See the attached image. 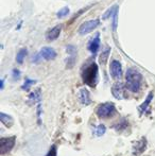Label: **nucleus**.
<instances>
[{
  "instance_id": "obj_1",
  "label": "nucleus",
  "mask_w": 155,
  "mask_h": 156,
  "mask_svg": "<svg viewBox=\"0 0 155 156\" xmlns=\"http://www.w3.org/2000/svg\"><path fill=\"white\" fill-rule=\"evenodd\" d=\"M126 88L132 93H138L143 86V74L136 68H129L125 74Z\"/></svg>"
},
{
  "instance_id": "obj_8",
  "label": "nucleus",
  "mask_w": 155,
  "mask_h": 156,
  "mask_svg": "<svg viewBox=\"0 0 155 156\" xmlns=\"http://www.w3.org/2000/svg\"><path fill=\"white\" fill-rule=\"evenodd\" d=\"M41 58H45V60L49 61V60H54L56 58V51L53 48L50 47H44L41 48V50L39 51Z\"/></svg>"
},
{
  "instance_id": "obj_18",
  "label": "nucleus",
  "mask_w": 155,
  "mask_h": 156,
  "mask_svg": "<svg viewBox=\"0 0 155 156\" xmlns=\"http://www.w3.org/2000/svg\"><path fill=\"white\" fill-rule=\"evenodd\" d=\"M69 12H70V10H69L68 6H64V8H62L56 13V17L58 18H64V17H66L69 14Z\"/></svg>"
},
{
  "instance_id": "obj_27",
  "label": "nucleus",
  "mask_w": 155,
  "mask_h": 156,
  "mask_svg": "<svg viewBox=\"0 0 155 156\" xmlns=\"http://www.w3.org/2000/svg\"><path fill=\"white\" fill-rule=\"evenodd\" d=\"M3 86H4V81L1 80V89H3Z\"/></svg>"
},
{
  "instance_id": "obj_25",
  "label": "nucleus",
  "mask_w": 155,
  "mask_h": 156,
  "mask_svg": "<svg viewBox=\"0 0 155 156\" xmlns=\"http://www.w3.org/2000/svg\"><path fill=\"white\" fill-rule=\"evenodd\" d=\"M41 60V54L37 53V54H35V55L33 56V58H32V62H33V63H38Z\"/></svg>"
},
{
  "instance_id": "obj_11",
  "label": "nucleus",
  "mask_w": 155,
  "mask_h": 156,
  "mask_svg": "<svg viewBox=\"0 0 155 156\" xmlns=\"http://www.w3.org/2000/svg\"><path fill=\"white\" fill-rule=\"evenodd\" d=\"M61 30L62 29H61L60 26L53 27L52 29H50L49 31L47 32V34H46V39H47L48 41H54V39H56L58 36H60Z\"/></svg>"
},
{
  "instance_id": "obj_16",
  "label": "nucleus",
  "mask_w": 155,
  "mask_h": 156,
  "mask_svg": "<svg viewBox=\"0 0 155 156\" xmlns=\"http://www.w3.org/2000/svg\"><path fill=\"white\" fill-rule=\"evenodd\" d=\"M28 54V50L27 48H21L18 52H17V55H16V62L18 64H23V60L26 58Z\"/></svg>"
},
{
  "instance_id": "obj_13",
  "label": "nucleus",
  "mask_w": 155,
  "mask_h": 156,
  "mask_svg": "<svg viewBox=\"0 0 155 156\" xmlns=\"http://www.w3.org/2000/svg\"><path fill=\"white\" fill-rule=\"evenodd\" d=\"M153 93H149V94H148V97H147V99H146L145 101H143V104L139 106V113H140V115H143V114H145L146 113V111H147V108H148V106H149V104L151 103V101H152V99H153Z\"/></svg>"
},
{
  "instance_id": "obj_22",
  "label": "nucleus",
  "mask_w": 155,
  "mask_h": 156,
  "mask_svg": "<svg viewBox=\"0 0 155 156\" xmlns=\"http://www.w3.org/2000/svg\"><path fill=\"white\" fill-rule=\"evenodd\" d=\"M126 126H128V121L125 119H123L122 121H120V123L114 125V129H116L117 131H122V129H126Z\"/></svg>"
},
{
  "instance_id": "obj_9",
  "label": "nucleus",
  "mask_w": 155,
  "mask_h": 156,
  "mask_svg": "<svg viewBox=\"0 0 155 156\" xmlns=\"http://www.w3.org/2000/svg\"><path fill=\"white\" fill-rule=\"evenodd\" d=\"M146 148H147V139L143 137V138H141L139 141H137L136 144H135V146L133 147V154L135 156L143 154V151L146 150Z\"/></svg>"
},
{
  "instance_id": "obj_15",
  "label": "nucleus",
  "mask_w": 155,
  "mask_h": 156,
  "mask_svg": "<svg viewBox=\"0 0 155 156\" xmlns=\"http://www.w3.org/2000/svg\"><path fill=\"white\" fill-rule=\"evenodd\" d=\"M110 53H111V48L108 46H106L103 50H102L101 54H100V63L102 65H105L106 61H107L108 56H110Z\"/></svg>"
},
{
  "instance_id": "obj_26",
  "label": "nucleus",
  "mask_w": 155,
  "mask_h": 156,
  "mask_svg": "<svg viewBox=\"0 0 155 156\" xmlns=\"http://www.w3.org/2000/svg\"><path fill=\"white\" fill-rule=\"evenodd\" d=\"M117 15H118V11L116 14L114 15V21H113V29H114V31H116V28H117Z\"/></svg>"
},
{
  "instance_id": "obj_5",
  "label": "nucleus",
  "mask_w": 155,
  "mask_h": 156,
  "mask_svg": "<svg viewBox=\"0 0 155 156\" xmlns=\"http://www.w3.org/2000/svg\"><path fill=\"white\" fill-rule=\"evenodd\" d=\"M99 25H100L99 19H93V20L86 21V23H82V26H81L80 29H79V33H80L81 35L88 34L89 32H91L93 30H95Z\"/></svg>"
},
{
  "instance_id": "obj_2",
  "label": "nucleus",
  "mask_w": 155,
  "mask_h": 156,
  "mask_svg": "<svg viewBox=\"0 0 155 156\" xmlns=\"http://www.w3.org/2000/svg\"><path fill=\"white\" fill-rule=\"evenodd\" d=\"M83 82L90 87H95L98 82V66L96 63H91L83 70Z\"/></svg>"
},
{
  "instance_id": "obj_3",
  "label": "nucleus",
  "mask_w": 155,
  "mask_h": 156,
  "mask_svg": "<svg viewBox=\"0 0 155 156\" xmlns=\"http://www.w3.org/2000/svg\"><path fill=\"white\" fill-rule=\"evenodd\" d=\"M97 116L101 119H107L111 118L116 114V107L115 104L112 102H106V103H102L98 106L97 111Z\"/></svg>"
},
{
  "instance_id": "obj_12",
  "label": "nucleus",
  "mask_w": 155,
  "mask_h": 156,
  "mask_svg": "<svg viewBox=\"0 0 155 156\" xmlns=\"http://www.w3.org/2000/svg\"><path fill=\"white\" fill-rule=\"evenodd\" d=\"M99 47H100V36H99V34H98L95 38H93L90 41V43H89V45H88V50L95 55L98 52V50H99Z\"/></svg>"
},
{
  "instance_id": "obj_4",
  "label": "nucleus",
  "mask_w": 155,
  "mask_h": 156,
  "mask_svg": "<svg viewBox=\"0 0 155 156\" xmlns=\"http://www.w3.org/2000/svg\"><path fill=\"white\" fill-rule=\"evenodd\" d=\"M16 137L11 136V137H3L0 139V153L1 155H4L9 153L15 146Z\"/></svg>"
},
{
  "instance_id": "obj_19",
  "label": "nucleus",
  "mask_w": 155,
  "mask_h": 156,
  "mask_svg": "<svg viewBox=\"0 0 155 156\" xmlns=\"http://www.w3.org/2000/svg\"><path fill=\"white\" fill-rule=\"evenodd\" d=\"M105 131H106V127L104 126L103 124H99V125H97L96 126V129H95V134H96V136H98V137H100V136H102L104 133H105Z\"/></svg>"
},
{
  "instance_id": "obj_17",
  "label": "nucleus",
  "mask_w": 155,
  "mask_h": 156,
  "mask_svg": "<svg viewBox=\"0 0 155 156\" xmlns=\"http://www.w3.org/2000/svg\"><path fill=\"white\" fill-rule=\"evenodd\" d=\"M117 11H118V6L117 5H113L112 8L108 9V10L104 13L103 16H102V19H103V20H105V19L110 18V17H112V16L114 17V15L117 13Z\"/></svg>"
},
{
  "instance_id": "obj_10",
  "label": "nucleus",
  "mask_w": 155,
  "mask_h": 156,
  "mask_svg": "<svg viewBox=\"0 0 155 156\" xmlns=\"http://www.w3.org/2000/svg\"><path fill=\"white\" fill-rule=\"evenodd\" d=\"M79 99H80V102L83 105H89L91 103L90 94L89 91L86 88H81L79 91Z\"/></svg>"
},
{
  "instance_id": "obj_23",
  "label": "nucleus",
  "mask_w": 155,
  "mask_h": 156,
  "mask_svg": "<svg viewBox=\"0 0 155 156\" xmlns=\"http://www.w3.org/2000/svg\"><path fill=\"white\" fill-rule=\"evenodd\" d=\"M56 155H58V149H56V146H52L46 156H56Z\"/></svg>"
},
{
  "instance_id": "obj_20",
  "label": "nucleus",
  "mask_w": 155,
  "mask_h": 156,
  "mask_svg": "<svg viewBox=\"0 0 155 156\" xmlns=\"http://www.w3.org/2000/svg\"><path fill=\"white\" fill-rule=\"evenodd\" d=\"M30 99H31L34 103L35 102L41 103V90L37 89V90H35L34 93H32L31 94H30Z\"/></svg>"
},
{
  "instance_id": "obj_7",
  "label": "nucleus",
  "mask_w": 155,
  "mask_h": 156,
  "mask_svg": "<svg viewBox=\"0 0 155 156\" xmlns=\"http://www.w3.org/2000/svg\"><path fill=\"white\" fill-rule=\"evenodd\" d=\"M112 94L118 100H121L124 98V94H125V87L121 82H117L113 85L112 87Z\"/></svg>"
},
{
  "instance_id": "obj_14",
  "label": "nucleus",
  "mask_w": 155,
  "mask_h": 156,
  "mask_svg": "<svg viewBox=\"0 0 155 156\" xmlns=\"http://www.w3.org/2000/svg\"><path fill=\"white\" fill-rule=\"evenodd\" d=\"M0 119H1L2 123L5 125V126H8V127L12 126L13 123H14V120H13V118L11 117V116L6 115V114H4V113L0 114Z\"/></svg>"
},
{
  "instance_id": "obj_21",
  "label": "nucleus",
  "mask_w": 155,
  "mask_h": 156,
  "mask_svg": "<svg viewBox=\"0 0 155 156\" xmlns=\"http://www.w3.org/2000/svg\"><path fill=\"white\" fill-rule=\"evenodd\" d=\"M36 83L35 80H31V79H26L25 83H23V85L21 86V88L23 89V90H28V89L30 88V87L32 86V85H34Z\"/></svg>"
},
{
  "instance_id": "obj_6",
  "label": "nucleus",
  "mask_w": 155,
  "mask_h": 156,
  "mask_svg": "<svg viewBox=\"0 0 155 156\" xmlns=\"http://www.w3.org/2000/svg\"><path fill=\"white\" fill-rule=\"evenodd\" d=\"M110 70H111V76H112L113 79H115V80H119V79H121L122 66H121V63H120L119 61L113 60L112 63H111Z\"/></svg>"
},
{
  "instance_id": "obj_24",
  "label": "nucleus",
  "mask_w": 155,
  "mask_h": 156,
  "mask_svg": "<svg viewBox=\"0 0 155 156\" xmlns=\"http://www.w3.org/2000/svg\"><path fill=\"white\" fill-rule=\"evenodd\" d=\"M20 78V71L18 69H14L13 70V79L14 80H18Z\"/></svg>"
}]
</instances>
